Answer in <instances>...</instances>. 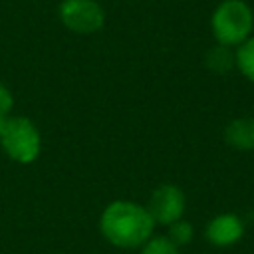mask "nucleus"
Here are the masks:
<instances>
[{"instance_id": "nucleus-2", "label": "nucleus", "mask_w": 254, "mask_h": 254, "mask_svg": "<svg viewBox=\"0 0 254 254\" xmlns=\"http://www.w3.org/2000/svg\"><path fill=\"white\" fill-rule=\"evenodd\" d=\"M214 44L238 48L254 34V10L246 0H220L210 14Z\"/></svg>"}, {"instance_id": "nucleus-10", "label": "nucleus", "mask_w": 254, "mask_h": 254, "mask_svg": "<svg viewBox=\"0 0 254 254\" xmlns=\"http://www.w3.org/2000/svg\"><path fill=\"white\" fill-rule=\"evenodd\" d=\"M194 234H196V228H194V224H192L190 220H187V218H181V220H177V222H173V224L167 226V236H169V240L175 242L179 248L189 246V244L194 240Z\"/></svg>"}, {"instance_id": "nucleus-11", "label": "nucleus", "mask_w": 254, "mask_h": 254, "mask_svg": "<svg viewBox=\"0 0 254 254\" xmlns=\"http://www.w3.org/2000/svg\"><path fill=\"white\" fill-rule=\"evenodd\" d=\"M139 254H181V248L171 242L167 234H153L139 248Z\"/></svg>"}, {"instance_id": "nucleus-12", "label": "nucleus", "mask_w": 254, "mask_h": 254, "mask_svg": "<svg viewBox=\"0 0 254 254\" xmlns=\"http://www.w3.org/2000/svg\"><path fill=\"white\" fill-rule=\"evenodd\" d=\"M12 109H14V95L8 89V85L4 81H0V123L8 115H12Z\"/></svg>"}, {"instance_id": "nucleus-3", "label": "nucleus", "mask_w": 254, "mask_h": 254, "mask_svg": "<svg viewBox=\"0 0 254 254\" xmlns=\"http://www.w3.org/2000/svg\"><path fill=\"white\" fill-rule=\"evenodd\" d=\"M40 127L26 115H8L0 123V149L18 165H32L42 155Z\"/></svg>"}, {"instance_id": "nucleus-6", "label": "nucleus", "mask_w": 254, "mask_h": 254, "mask_svg": "<svg viewBox=\"0 0 254 254\" xmlns=\"http://www.w3.org/2000/svg\"><path fill=\"white\" fill-rule=\"evenodd\" d=\"M204 240L214 248H232L246 234V220L236 212H218L204 224Z\"/></svg>"}, {"instance_id": "nucleus-7", "label": "nucleus", "mask_w": 254, "mask_h": 254, "mask_svg": "<svg viewBox=\"0 0 254 254\" xmlns=\"http://www.w3.org/2000/svg\"><path fill=\"white\" fill-rule=\"evenodd\" d=\"M222 139L234 151H254V115L230 119L222 129Z\"/></svg>"}, {"instance_id": "nucleus-4", "label": "nucleus", "mask_w": 254, "mask_h": 254, "mask_svg": "<svg viewBox=\"0 0 254 254\" xmlns=\"http://www.w3.org/2000/svg\"><path fill=\"white\" fill-rule=\"evenodd\" d=\"M58 18L65 30L89 36L103 28L105 10L97 0H62L58 6Z\"/></svg>"}, {"instance_id": "nucleus-8", "label": "nucleus", "mask_w": 254, "mask_h": 254, "mask_svg": "<svg viewBox=\"0 0 254 254\" xmlns=\"http://www.w3.org/2000/svg\"><path fill=\"white\" fill-rule=\"evenodd\" d=\"M204 67L216 75H224L234 69V50L214 44L204 52Z\"/></svg>"}, {"instance_id": "nucleus-5", "label": "nucleus", "mask_w": 254, "mask_h": 254, "mask_svg": "<svg viewBox=\"0 0 254 254\" xmlns=\"http://www.w3.org/2000/svg\"><path fill=\"white\" fill-rule=\"evenodd\" d=\"M145 206L151 212L155 224L167 228L169 224L185 218V212H187V194L175 183H161V185H157L151 190Z\"/></svg>"}, {"instance_id": "nucleus-9", "label": "nucleus", "mask_w": 254, "mask_h": 254, "mask_svg": "<svg viewBox=\"0 0 254 254\" xmlns=\"http://www.w3.org/2000/svg\"><path fill=\"white\" fill-rule=\"evenodd\" d=\"M234 69L254 85V34L234 48Z\"/></svg>"}, {"instance_id": "nucleus-1", "label": "nucleus", "mask_w": 254, "mask_h": 254, "mask_svg": "<svg viewBox=\"0 0 254 254\" xmlns=\"http://www.w3.org/2000/svg\"><path fill=\"white\" fill-rule=\"evenodd\" d=\"M97 228L107 244L119 250H139L155 234L157 224L143 202L115 198L103 206Z\"/></svg>"}]
</instances>
